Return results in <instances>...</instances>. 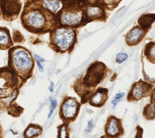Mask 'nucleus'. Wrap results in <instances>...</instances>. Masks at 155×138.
I'll return each instance as SVG.
<instances>
[{"mask_svg": "<svg viewBox=\"0 0 155 138\" xmlns=\"http://www.w3.org/2000/svg\"><path fill=\"white\" fill-rule=\"evenodd\" d=\"M22 20L27 29L35 32L49 30L54 21L50 12L45 8L35 7L24 10Z\"/></svg>", "mask_w": 155, "mask_h": 138, "instance_id": "obj_1", "label": "nucleus"}, {"mask_svg": "<svg viewBox=\"0 0 155 138\" xmlns=\"http://www.w3.org/2000/svg\"><path fill=\"white\" fill-rule=\"evenodd\" d=\"M8 66L19 77H30L34 63L30 52L22 47L12 48L8 54Z\"/></svg>", "mask_w": 155, "mask_h": 138, "instance_id": "obj_2", "label": "nucleus"}, {"mask_svg": "<svg viewBox=\"0 0 155 138\" xmlns=\"http://www.w3.org/2000/svg\"><path fill=\"white\" fill-rule=\"evenodd\" d=\"M76 39V32L68 27H58L50 35L51 43L57 52H65L73 47Z\"/></svg>", "mask_w": 155, "mask_h": 138, "instance_id": "obj_3", "label": "nucleus"}, {"mask_svg": "<svg viewBox=\"0 0 155 138\" xmlns=\"http://www.w3.org/2000/svg\"><path fill=\"white\" fill-rule=\"evenodd\" d=\"M84 13L82 2H71L60 11L59 19L63 26L76 27L79 25L83 19Z\"/></svg>", "mask_w": 155, "mask_h": 138, "instance_id": "obj_4", "label": "nucleus"}, {"mask_svg": "<svg viewBox=\"0 0 155 138\" xmlns=\"http://www.w3.org/2000/svg\"><path fill=\"white\" fill-rule=\"evenodd\" d=\"M17 75L10 67L0 69V98L12 96L17 89Z\"/></svg>", "mask_w": 155, "mask_h": 138, "instance_id": "obj_5", "label": "nucleus"}, {"mask_svg": "<svg viewBox=\"0 0 155 138\" xmlns=\"http://www.w3.org/2000/svg\"><path fill=\"white\" fill-rule=\"evenodd\" d=\"M105 69V65L101 62H96L90 66L84 78V85L89 87L96 86L102 80Z\"/></svg>", "mask_w": 155, "mask_h": 138, "instance_id": "obj_6", "label": "nucleus"}, {"mask_svg": "<svg viewBox=\"0 0 155 138\" xmlns=\"http://www.w3.org/2000/svg\"><path fill=\"white\" fill-rule=\"evenodd\" d=\"M21 5L20 0H0L2 14L6 20H13L18 17Z\"/></svg>", "mask_w": 155, "mask_h": 138, "instance_id": "obj_7", "label": "nucleus"}, {"mask_svg": "<svg viewBox=\"0 0 155 138\" xmlns=\"http://www.w3.org/2000/svg\"><path fill=\"white\" fill-rule=\"evenodd\" d=\"M80 104L75 98L68 97L60 108V116L65 120H73L77 116Z\"/></svg>", "mask_w": 155, "mask_h": 138, "instance_id": "obj_8", "label": "nucleus"}, {"mask_svg": "<svg viewBox=\"0 0 155 138\" xmlns=\"http://www.w3.org/2000/svg\"><path fill=\"white\" fill-rule=\"evenodd\" d=\"M150 89L151 86L150 85L140 80L133 86L128 94V98H130V100H139L145 97Z\"/></svg>", "mask_w": 155, "mask_h": 138, "instance_id": "obj_9", "label": "nucleus"}, {"mask_svg": "<svg viewBox=\"0 0 155 138\" xmlns=\"http://www.w3.org/2000/svg\"><path fill=\"white\" fill-rule=\"evenodd\" d=\"M105 131L111 137L117 136L121 133V124L120 121L114 117H110L106 124Z\"/></svg>", "mask_w": 155, "mask_h": 138, "instance_id": "obj_10", "label": "nucleus"}, {"mask_svg": "<svg viewBox=\"0 0 155 138\" xmlns=\"http://www.w3.org/2000/svg\"><path fill=\"white\" fill-rule=\"evenodd\" d=\"M144 30L142 28L138 27L131 29L126 36V42L129 45H134L139 42L144 35Z\"/></svg>", "mask_w": 155, "mask_h": 138, "instance_id": "obj_11", "label": "nucleus"}, {"mask_svg": "<svg viewBox=\"0 0 155 138\" xmlns=\"http://www.w3.org/2000/svg\"><path fill=\"white\" fill-rule=\"evenodd\" d=\"M108 90L105 88H99L92 95L90 104L94 106H101L107 99Z\"/></svg>", "mask_w": 155, "mask_h": 138, "instance_id": "obj_12", "label": "nucleus"}, {"mask_svg": "<svg viewBox=\"0 0 155 138\" xmlns=\"http://www.w3.org/2000/svg\"><path fill=\"white\" fill-rule=\"evenodd\" d=\"M85 18L88 19H96L102 18L104 15L103 9L97 5H91L88 6L84 12Z\"/></svg>", "mask_w": 155, "mask_h": 138, "instance_id": "obj_13", "label": "nucleus"}, {"mask_svg": "<svg viewBox=\"0 0 155 138\" xmlns=\"http://www.w3.org/2000/svg\"><path fill=\"white\" fill-rule=\"evenodd\" d=\"M13 45V43L8 32L5 28L0 27V49H7Z\"/></svg>", "mask_w": 155, "mask_h": 138, "instance_id": "obj_14", "label": "nucleus"}, {"mask_svg": "<svg viewBox=\"0 0 155 138\" xmlns=\"http://www.w3.org/2000/svg\"><path fill=\"white\" fill-rule=\"evenodd\" d=\"M42 5L51 13H55L61 9L62 3L61 0H43Z\"/></svg>", "mask_w": 155, "mask_h": 138, "instance_id": "obj_15", "label": "nucleus"}, {"mask_svg": "<svg viewBox=\"0 0 155 138\" xmlns=\"http://www.w3.org/2000/svg\"><path fill=\"white\" fill-rule=\"evenodd\" d=\"M42 133V128L39 125H29L24 132L25 137H33L39 136Z\"/></svg>", "mask_w": 155, "mask_h": 138, "instance_id": "obj_16", "label": "nucleus"}, {"mask_svg": "<svg viewBox=\"0 0 155 138\" xmlns=\"http://www.w3.org/2000/svg\"><path fill=\"white\" fill-rule=\"evenodd\" d=\"M155 20V14L143 15L138 20V23L143 29L148 28Z\"/></svg>", "mask_w": 155, "mask_h": 138, "instance_id": "obj_17", "label": "nucleus"}, {"mask_svg": "<svg viewBox=\"0 0 155 138\" xmlns=\"http://www.w3.org/2000/svg\"><path fill=\"white\" fill-rule=\"evenodd\" d=\"M145 55L150 61L155 63V43L151 42L147 44L145 49Z\"/></svg>", "mask_w": 155, "mask_h": 138, "instance_id": "obj_18", "label": "nucleus"}, {"mask_svg": "<svg viewBox=\"0 0 155 138\" xmlns=\"http://www.w3.org/2000/svg\"><path fill=\"white\" fill-rule=\"evenodd\" d=\"M58 135L59 137H68L66 125H62L59 127Z\"/></svg>", "mask_w": 155, "mask_h": 138, "instance_id": "obj_19", "label": "nucleus"}, {"mask_svg": "<svg viewBox=\"0 0 155 138\" xmlns=\"http://www.w3.org/2000/svg\"><path fill=\"white\" fill-rule=\"evenodd\" d=\"M127 58H128V55L126 53H120L117 54L116 58V61L118 63H121L122 62L125 61L126 59H127Z\"/></svg>", "mask_w": 155, "mask_h": 138, "instance_id": "obj_20", "label": "nucleus"}, {"mask_svg": "<svg viewBox=\"0 0 155 138\" xmlns=\"http://www.w3.org/2000/svg\"><path fill=\"white\" fill-rule=\"evenodd\" d=\"M50 103H51V109L50 110V112L49 113L48 117H50L51 116V114H52L53 109H55L56 106V100L53 98V97H50Z\"/></svg>", "mask_w": 155, "mask_h": 138, "instance_id": "obj_21", "label": "nucleus"}, {"mask_svg": "<svg viewBox=\"0 0 155 138\" xmlns=\"http://www.w3.org/2000/svg\"><path fill=\"white\" fill-rule=\"evenodd\" d=\"M121 0H102V2L106 5H116Z\"/></svg>", "mask_w": 155, "mask_h": 138, "instance_id": "obj_22", "label": "nucleus"}, {"mask_svg": "<svg viewBox=\"0 0 155 138\" xmlns=\"http://www.w3.org/2000/svg\"><path fill=\"white\" fill-rule=\"evenodd\" d=\"M124 95V94L123 92H122V93H119V94H116V97H115V98H114V100H116V101H117V100H119L120 98H121L123 97Z\"/></svg>", "mask_w": 155, "mask_h": 138, "instance_id": "obj_23", "label": "nucleus"}, {"mask_svg": "<svg viewBox=\"0 0 155 138\" xmlns=\"http://www.w3.org/2000/svg\"><path fill=\"white\" fill-rule=\"evenodd\" d=\"M92 127H93V122L91 120L88 122V127H87V129H86V131H90L91 129H92Z\"/></svg>", "mask_w": 155, "mask_h": 138, "instance_id": "obj_24", "label": "nucleus"}, {"mask_svg": "<svg viewBox=\"0 0 155 138\" xmlns=\"http://www.w3.org/2000/svg\"><path fill=\"white\" fill-rule=\"evenodd\" d=\"M37 64H38V66H39V71H40L41 72H42V71H43V67H42L41 64L40 63L39 61H37Z\"/></svg>", "mask_w": 155, "mask_h": 138, "instance_id": "obj_25", "label": "nucleus"}, {"mask_svg": "<svg viewBox=\"0 0 155 138\" xmlns=\"http://www.w3.org/2000/svg\"><path fill=\"white\" fill-rule=\"evenodd\" d=\"M152 98H153V105H154V106L155 108V89L153 91V95H152Z\"/></svg>", "mask_w": 155, "mask_h": 138, "instance_id": "obj_26", "label": "nucleus"}, {"mask_svg": "<svg viewBox=\"0 0 155 138\" xmlns=\"http://www.w3.org/2000/svg\"><path fill=\"white\" fill-rule=\"evenodd\" d=\"M49 89H50V92H53V83L52 81L50 83V86Z\"/></svg>", "mask_w": 155, "mask_h": 138, "instance_id": "obj_27", "label": "nucleus"}, {"mask_svg": "<svg viewBox=\"0 0 155 138\" xmlns=\"http://www.w3.org/2000/svg\"><path fill=\"white\" fill-rule=\"evenodd\" d=\"M35 57H36V58L39 59L40 61H44V59H43V58H40L39 56H38V55H35Z\"/></svg>", "mask_w": 155, "mask_h": 138, "instance_id": "obj_28", "label": "nucleus"}]
</instances>
